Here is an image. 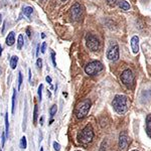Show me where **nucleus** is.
Masks as SVG:
<instances>
[{
	"instance_id": "nucleus-1",
	"label": "nucleus",
	"mask_w": 151,
	"mask_h": 151,
	"mask_svg": "<svg viewBox=\"0 0 151 151\" xmlns=\"http://www.w3.org/2000/svg\"><path fill=\"white\" fill-rule=\"evenodd\" d=\"M114 110L118 114H124L128 110V99L124 95H116L112 102Z\"/></svg>"
},
{
	"instance_id": "nucleus-2",
	"label": "nucleus",
	"mask_w": 151,
	"mask_h": 151,
	"mask_svg": "<svg viewBox=\"0 0 151 151\" xmlns=\"http://www.w3.org/2000/svg\"><path fill=\"white\" fill-rule=\"evenodd\" d=\"M90 109H91V101L89 99L83 100V101H81L76 106V110H75L76 117L78 119H84L85 117L88 116Z\"/></svg>"
},
{
	"instance_id": "nucleus-3",
	"label": "nucleus",
	"mask_w": 151,
	"mask_h": 151,
	"mask_svg": "<svg viewBox=\"0 0 151 151\" xmlns=\"http://www.w3.org/2000/svg\"><path fill=\"white\" fill-rule=\"evenodd\" d=\"M103 69H104V65L101 62H99V60H94V62L89 63V64L86 65L85 72L89 76H95L101 72V70H103Z\"/></svg>"
},
{
	"instance_id": "nucleus-4",
	"label": "nucleus",
	"mask_w": 151,
	"mask_h": 151,
	"mask_svg": "<svg viewBox=\"0 0 151 151\" xmlns=\"http://www.w3.org/2000/svg\"><path fill=\"white\" fill-rule=\"evenodd\" d=\"M121 81H122L124 86H126L128 89H132L135 84V78L131 70H123V73L121 74Z\"/></svg>"
},
{
	"instance_id": "nucleus-5",
	"label": "nucleus",
	"mask_w": 151,
	"mask_h": 151,
	"mask_svg": "<svg viewBox=\"0 0 151 151\" xmlns=\"http://www.w3.org/2000/svg\"><path fill=\"white\" fill-rule=\"evenodd\" d=\"M80 140L82 141L83 143H89L93 140L94 138V130L92 128L91 125H87L80 133L79 136Z\"/></svg>"
},
{
	"instance_id": "nucleus-6",
	"label": "nucleus",
	"mask_w": 151,
	"mask_h": 151,
	"mask_svg": "<svg viewBox=\"0 0 151 151\" xmlns=\"http://www.w3.org/2000/svg\"><path fill=\"white\" fill-rule=\"evenodd\" d=\"M84 15V8L80 3H75L70 8V16L75 21H81Z\"/></svg>"
},
{
	"instance_id": "nucleus-7",
	"label": "nucleus",
	"mask_w": 151,
	"mask_h": 151,
	"mask_svg": "<svg viewBox=\"0 0 151 151\" xmlns=\"http://www.w3.org/2000/svg\"><path fill=\"white\" fill-rule=\"evenodd\" d=\"M86 45L87 47L92 52H97L100 48V41L98 38L93 35H87L86 36Z\"/></svg>"
},
{
	"instance_id": "nucleus-8",
	"label": "nucleus",
	"mask_w": 151,
	"mask_h": 151,
	"mask_svg": "<svg viewBox=\"0 0 151 151\" xmlns=\"http://www.w3.org/2000/svg\"><path fill=\"white\" fill-rule=\"evenodd\" d=\"M107 58L110 60H118L119 58V47L118 45H111L110 48L108 50V52H107Z\"/></svg>"
},
{
	"instance_id": "nucleus-9",
	"label": "nucleus",
	"mask_w": 151,
	"mask_h": 151,
	"mask_svg": "<svg viewBox=\"0 0 151 151\" xmlns=\"http://www.w3.org/2000/svg\"><path fill=\"white\" fill-rule=\"evenodd\" d=\"M128 143L129 140L127 134H126V132H122L119 136V147H120V149H126V147L128 146Z\"/></svg>"
},
{
	"instance_id": "nucleus-10",
	"label": "nucleus",
	"mask_w": 151,
	"mask_h": 151,
	"mask_svg": "<svg viewBox=\"0 0 151 151\" xmlns=\"http://www.w3.org/2000/svg\"><path fill=\"white\" fill-rule=\"evenodd\" d=\"M130 45L133 53H138V52H139V37L137 35H134L131 37Z\"/></svg>"
},
{
	"instance_id": "nucleus-11",
	"label": "nucleus",
	"mask_w": 151,
	"mask_h": 151,
	"mask_svg": "<svg viewBox=\"0 0 151 151\" xmlns=\"http://www.w3.org/2000/svg\"><path fill=\"white\" fill-rule=\"evenodd\" d=\"M145 125H146V133H147V135L151 138V115L150 114H148V115L146 116Z\"/></svg>"
},
{
	"instance_id": "nucleus-12",
	"label": "nucleus",
	"mask_w": 151,
	"mask_h": 151,
	"mask_svg": "<svg viewBox=\"0 0 151 151\" xmlns=\"http://www.w3.org/2000/svg\"><path fill=\"white\" fill-rule=\"evenodd\" d=\"M14 42H15V35H14L13 31H10L6 37V45L8 47H11V45H14Z\"/></svg>"
},
{
	"instance_id": "nucleus-13",
	"label": "nucleus",
	"mask_w": 151,
	"mask_h": 151,
	"mask_svg": "<svg viewBox=\"0 0 151 151\" xmlns=\"http://www.w3.org/2000/svg\"><path fill=\"white\" fill-rule=\"evenodd\" d=\"M118 5L122 10H125V11H127L131 8V5L126 0H120V1H118Z\"/></svg>"
},
{
	"instance_id": "nucleus-14",
	"label": "nucleus",
	"mask_w": 151,
	"mask_h": 151,
	"mask_svg": "<svg viewBox=\"0 0 151 151\" xmlns=\"http://www.w3.org/2000/svg\"><path fill=\"white\" fill-rule=\"evenodd\" d=\"M17 63H18V57H16V55H13V57L10 58V67H11L12 70H15L16 69Z\"/></svg>"
},
{
	"instance_id": "nucleus-15",
	"label": "nucleus",
	"mask_w": 151,
	"mask_h": 151,
	"mask_svg": "<svg viewBox=\"0 0 151 151\" xmlns=\"http://www.w3.org/2000/svg\"><path fill=\"white\" fill-rule=\"evenodd\" d=\"M24 45V40H23V35H18V40H17V48L18 50H21Z\"/></svg>"
},
{
	"instance_id": "nucleus-16",
	"label": "nucleus",
	"mask_w": 151,
	"mask_h": 151,
	"mask_svg": "<svg viewBox=\"0 0 151 151\" xmlns=\"http://www.w3.org/2000/svg\"><path fill=\"white\" fill-rule=\"evenodd\" d=\"M32 11H33V8H32V7H30V6H26V7H24V8H23L24 15L27 16V17L30 16V14L32 13Z\"/></svg>"
},
{
	"instance_id": "nucleus-17",
	"label": "nucleus",
	"mask_w": 151,
	"mask_h": 151,
	"mask_svg": "<svg viewBox=\"0 0 151 151\" xmlns=\"http://www.w3.org/2000/svg\"><path fill=\"white\" fill-rule=\"evenodd\" d=\"M8 131H9V121H8V113L5 114V136L8 137Z\"/></svg>"
},
{
	"instance_id": "nucleus-18",
	"label": "nucleus",
	"mask_w": 151,
	"mask_h": 151,
	"mask_svg": "<svg viewBox=\"0 0 151 151\" xmlns=\"http://www.w3.org/2000/svg\"><path fill=\"white\" fill-rule=\"evenodd\" d=\"M15 99H16V90H13V96H12V114H14L15 111Z\"/></svg>"
},
{
	"instance_id": "nucleus-19",
	"label": "nucleus",
	"mask_w": 151,
	"mask_h": 151,
	"mask_svg": "<svg viewBox=\"0 0 151 151\" xmlns=\"http://www.w3.org/2000/svg\"><path fill=\"white\" fill-rule=\"evenodd\" d=\"M57 111H58V106L57 105H52V107H50V115L53 117L57 114Z\"/></svg>"
},
{
	"instance_id": "nucleus-20",
	"label": "nucleus",
	"mask_w": 151,
	"mask_h": 151,
	"mask_svg": "<svg viewBox=\"0 0 151 151\" xmlns=\"http://www.w3.org/2000/svg\"><path fill=\"white\" fill-rule=\"evenodd\" d=\"M26 146H27V143H26V137L23 136V137H21V139H20V148L21 149H25Z\"/></svg>"
},
{
	"instance_id": "nucleus-21",
	"label": "nucleus",
	"mask_w": 151,
	"mask_h": 151,
	"mask_svg": "<svg viewBox=\"0 0 151 151\" xmlns=\"http://www.w3.org/2000/svg\"><path fill=\"white\" fill-rule=\"evenodd\" d=\"M36 121H37V106H35V111H33V124H36Z\"/></svg>"
},
{
	"instance_id": "nucleus-22",
	"label": "nucleus",
	"mask_w": 151,
	"mask_h": 151,
	"mask_svg": "<svg viewBox=\"0 0 151 151\" xmlns=\"http://www.w3.org/2000/svg\"><path fill=\"white\" fill-rule=\"evenodd\" d=\"M21 85H22V74H21V72L18 73V90L20 89Z\"/></svg>"
},
{
	"instance_id": "nucleus-23",
	"label": "nucleus",
	"mask_w": 151,
	"mask_h": 151,
	"mask_svg": "<svg viewBox=\"0 0 151 151\" xmlns=\"http://www.w3.org/2000/svg\"><path fill=\"white\" fill-rule=\"evenodd\" d=\"M42 88L43 86L42 85H40V87H38V98H40V101H41V99H42Z\"/></svg>"
},
{
	"instance_id": "nucleus-24",
	"label": "nucleus",
	"mask_w": 151,
	"mask_h": 151,
	"mask_svg": "<svg viewBox=\"0 0 151 151\" xmlns=\"http://www.w3.org/2000/svg\"><path fill=\"white\" fill-rule=\"evenodd\" d=\"M106 1L110 6H115L116 4H118V0H106Z\"/></svg>"
},
{
	"instance_id": "nucleus-25",
	"label": "nucleus",
	"mask_w": 151,
	"mask_h": 151,
	"mask_svg": "<svg viewBox=\"0 0 151 151\" xmlns=\"http://www.w3.org/2000/svg\"><path fill=\"white\" fill-rule=\"evenodd\" d=\"M53 149L55 151H60V145L58 142H53Z\"/></svg>"
},
{
	"instance_id": "nucleus-26",
	"label": "nucleus",
	"mask_w": 151,
	"mask_h": 151,
	"mask_svg": "<svg viewBox=\"0 0 151 151\" xmlns=\"http://www.w3.org/2000/svg\"><path fill=\"white\" fill-rule=\"evenodd\" d=\"M52 64L55 65V68H57V63H55V52H52Z\"/></svg>"
},
{
	"instance_id": "nucleus-27",
	"label": "nucleus",
	"mask_w": 151,
	"mask_h": 151,
	"mask_svg": "<svg viewBox=\"0 0 151 151\" xmlns=\"http://www.w3.org/2000/svg\"><path fill=\"white\" fill-rule=\"evenodd\" d=\"M45 48H47V42H42V45H41V47H40L41 52L45 53Z\"/></svg>"
},
{
	"instance_id": "nucleus-28",
	"label": "nucleus",
	"mask_w": 151,
	"mask_h": 151,
	"mask_svg": "<svg viewBox=\"0 0 151 151\" xmlns=\"http://www.w3.org/2000/svg\"><path fill=\"white\" fill-rule=\"evenodd\" d=\"M36 65H37L38 69H41V67H42V60H41V58H38L37 62H36Z\"/></svg>"
},
{
	"instance_id": "nucleus-29",
	"label": "nucleus",
	"mask_w": 151,
	"mask_h": 151,
	"mask_svg": "<svg viewBox=\"0 0 151 151\" xmlns=\"http://www.w3.org/2000/svg\"><path fill=\"white\" fill-rule=\"evenodd\" d=\"M26 33H27L28 37H31V32H30V28H29V27L26 28Z\"/></svg>"
},
{
	"instance_id": "nucleus-30",
	"label": "nucleus",
	"mask_w": 151,
	"mask_h": 151,
	"mask_svg": "<svg viewBox=\"0 0 151 151\" xmlns=\"http://www.w3.org/2000/svg\"><path fill=\"white\" fill-rule=\"evenodd\" d=\"M45 80H47V82L48 83V84H52V78H50V77H48V76H47V77L45 78Z\"/></svg>"
},
{
	"instance_id": "nucleus-31",
	"label": "nucleus",
	"mask_w": 151,
	"mask_h": 151,
	"mask_svg": "<svg viewBox=\"0 0 151 151\" xmlns=\"http://www.w3.org/2000/svg\"><path fill=\"white\" fill-rule=\"evenodd\" d=\"M5 135H2V146H4V143H5Z\"/></svg>"
},
{
	"instance_id": "nucleus-32",
	"label": "nucleus",
	"mask_w": 151,
	"mask_h": 151,
	"mask_svg": "<svg viewBox=\"0 0 151 151\" xmlns=\"http://www.w3.org/2000/svg\"><path fill=\"white\" fill-rule=\"evenodd\" d=\"M28 81L31 82V72H30V70L28 72Z\"/></svg>"
},
{
	"instance_id": "nucleus-33",
	"label": "nucleus",
	"mask_w": 151,
	"mask_h": 151,
	"mask_svg": "<svg viewBox=\"0 0 151 151\" xmlns=\"http://www.w3.org/2000/svg\"><path fill=\"white\" fill-rule=\"evenodd\" d=\"M40 45H37V50H36V55H38V52H40Z\"/></svg>"
},
{
	"instance_id": "nucleus-34",
	"label": "nucleus",
	"mask_w": 151,
	"mask_h": 151,
	"mask_svg": "<svg viewBox=\"0 0 151 151\" xmlns=\"http://www.w3.org/2000/svg\"><path fill=\"white\" fill-rule=\"evenodd\" d=\"M1 55H2V47L0 45V57H1Z\"/></svg>"
},
{
	"instance_id": "nucleus-35",
	"label": "nucleus",
	"mask_w": 151,
	"mask_h": 151,
	"mask_svg": "<svg viewBox=\"0 0 151 151\" xmlns=\"http://www.w3.org/2000/svg\"><path fill=\"white\" fill-rule=\"evenodd\" d=\"M40 2H45L47 0H40Z\"/></svg>"
},
{
	"instance_id": "nucleus-36",
	"label": "nucleus",
	"mask_w": 151,
	"mask_h": 151,
	"mask_svg": "<svg viewBox=\"0 0 151 151\" xmlns=\"http://www.w3.org/2000/svg\"><path fill=\"white\" fill-rule=\"evenodd\" d=\"M40 151H43V148L42 147H40Z\"/></svg>"
},
{
	"instance_id": "nucleus-37",
	"label": "nucleus",
	"mask_w": 151,
	"mask_h": 151,
	"mask_svg": "<svg viewBox=\"0 0 151 151\" xmlns=\"http://www.w3.org/2000/svg\"><path fill=\"white\" fill-rule=\"evenodd\" d=\"M63 2H65V1H68V0H62Z\"/></svg>"
},
{
	"instance_id": "nucleus-38",
	"label": "nucleus",
	"mask_w": 151,
	"mask_h": 151,
	"mask_svg": "<svg viewBox=\"0 0 151 151\" xmlns=\"http://www.w3.org/2000/svg\"><path fill=\"white\" fill-rule=\"evenodd\" d=\"M0 21H1V15H0Z\"/></svg>"
},
{
	"instance_id": "nucleus-39",
	"label": "nucleus",
	"mask_w": 151,
	"mask_h": 151,
	"mask_svg": "<svg viewBox=\"0 0 151 151\" xmlns=\"http://www.w3.org/2000/svg\"><path fill=\"white\" fill-rule=\"evenodd\" d=\"M132 151H138V150H132Z\"/></svg>"
},
{
	"instance_id": "nucleus-40",
	"label": "nucleus",
	"mask_w": 151,
	"mask_h": 151,
	"mask_svg": "<svg viewBox=\"0 0 151 151\" xmlns=\"http://www.w3.org/2000/svg\"><path fill=\"white\" fill-rule=\"evenodd\" d=\"M76 151H80V150H76Z\"/></svg>"
}]
</instances>
